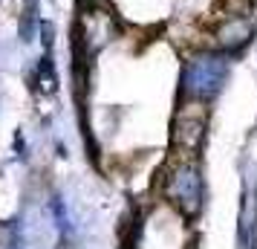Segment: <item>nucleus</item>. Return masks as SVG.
<instances>
[{"mask_svg": "<svg viewBox=\"0 0 257 249\" xmlns=\"http://www.w3.org/2000/svg\"><path fill=\"white\" fill-rule=\"evenodd\" d=\"M174 139L179 148H185V151H199V145L205 139V113H199V116H188L179 119V125H176V133Z\"/></svg>", "mask_w": 257, "mask_h": 249, "instance_id": "obj_1", "label": "nucleus"}, {"mask_svg": "<svg viewBox=\"0 0 257 249\" xmlns=\"http://www.w3.org/2000/svg\"><path fill=\"white\" fill-rule=\"evenodd\" d=\"M217 38H220L222 47H237V44H245V41L251 38V29H248V24H245V21L234 18V21H228V24L217 32Z\"/></svg>", "mask_w": 257, "mask_h": 249, "instance_id": "obj_2", "label": "nucleus"}]
</instances>
